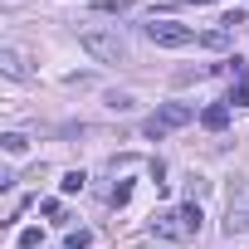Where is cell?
Instances as JSON below:
<instances>
[{
    "label": "cell",
    "mask_w": 249,
    "mask_h": 249,
    "mask_svg": "<svg viewBox=\"0 0 249 249\" xmlns=\"http://www.w3.org/2000/svg\"><path fill=\"white\" fill-rule=\"evenodd\" d=\"M39 239H44V230H39V225L20 230V249H39Z\"/></svg>",
    "instance_id": "14"
},
{
    "label": "cell",
    "mask_w": 249,
    "mask_h": 249,
    "mask_svg": "<svg viewBox=\"0 0 249 249\" xmlns=\"http://www.w3.org/2000/svg\"><path fill=\"white\" fill-rule=\"evenodd\" d=\"M107 107H112V112H127V107H132V98H127V93H112V98H107Z\"/></svg>",
    "instance_id": "17"
},
{
    "label": "cell",
    "mask_w": 249,
    "mask_h": 249,
    "mask_svg": "<svg viewBox=\"0 0 249 249\" xmlns=\"http://www.w3.org/2000/svg\"><path fill=\"white\" fill-rule=\"evenodd\" d=\"M78 44L98 59V64H127V39L107 25H83L78 30Z\"/></svg>",
    "instance_id": "1"
},
{
    "label": "cell",
    "mask_w": 249,
    "mask_h": 249,
    "mask_svg": "<svg viewBox=\"0 0 249 249\" xmlns=\"http://www.w3.org/2000/svg\"><path fill=\"white\" fill-rule=\"evenodd\" d=\"M205 191H210V181H200V176H191V181H186V200H200Z\"/></svg>",
    "instance_id": "16"
},
{
    "label": "cell",
    "mask_w": 249,
    "mask_h": 249,
    "mask_svg": "<svg viewBox=\"0 0 249 249\" xmlns=\"http://www.w3.org/2000/svg\"><path fill=\"white\" fill-rule=\"evenodd\" d=\"M127 200H132V186H127V181H117V186L107 191V205H127Z\"/></svg>",
    "instance_id": "13"
},
{
    "label": "cell",
    "mask_w": 249,
    "mask_h": 249,
    "mask_svg": "<svg viewBox=\"0 0 249 249\" xmlns=\"http://www.w3.org/2000/svg\"><path fill=\"white\" fill-rule=\"evenodd\" d=\"M166 10H176V5H215V0H161Z\"/></svg>",
    "instance_id": "18"
},
{
    "label": "cell",
    "mask_w": 249,
    "mask_h": 249,
    "mask_svg": "<svg viewBox=\"0 0 249 249\" xmlns=\"http://www.w3.org/2000/svg\"><path fill=\"white\" fill-rule=\"evenodd\" d=\"M200 44L205 49H230V30H210V35H200Z\"/></svg>",
    "instance_id": "12"
},
{
    "label": "cell",
    "mask_w": 249,
    "mask_h": 249,
    "mask_svg": "<svg viewBox=\"0 0 249 249\" xmlns=\"http://www.w3.org/2000/svg\"><path fill=\"white\" fill-rule=\"evenodd\" d=\"M244 230H249V176L234 181L230 205H225V234H244Z\"/></svg>",
    "instance_id": "4"
},
{
    "label": "cell",
    "mask_w": 249,
    "mask_h": 249,
    "mask_svg": "<svg viewBox=\"0 0 249 249\" xmlns=\"http://www.w3.org/2000/svg\"><path fill=\"white\" fill-rule=\"evenodd\" d=\"M147 30V39L152 44H161V49H186V44H200V35L191 30V25H176V20H152V25H142Z\"/></svg>",
    "instance_id": "3"
},
{
    "label": "cell",
    "mask_w": 249,
    "mask_h": 249,
    "mask_svg": "<svg viewBox=\"0 0 249 249\" xmlns=\"http://www.w3.org/2000/svg\"><path fill=\"white\" fill-rule=\"evenodd\" d=\"M0 69H5L10 78H25V73H30V69H25V59H20L15 49H0Z\"/></svg>",
    "instance_id": "7"
},
{
    "label": "cell",
    "mask_w": 249,
    "mask_h": 249,
    "mask_svg": "<svg viewBox=\"0 0 249 249\" xmlns=\"http://www.w3.org/2000/svg\"><path fill=\"white\" fill-rule=\"evenodd\" d=\"M181 220H186V234H200V220H205L200 215V200H186L181 205Z\"/></svg>",
    "instance_id": "9"
},
{
    "label": "cell",
    "mask_w": 249,
    "mask_h": 249,
    "mask_svg": "<svg viewBox=\"0 0 249 249\" xmlns=\"http://www.w3.org/2000/svg\"><path fill=\"white\" fill-rule=\"evenodd\" d=\"M200 127H210V132H225V127H230V103H210V107L200 112Z\"/></svg>",
    "instance_id": "6"
},
{
    "label": "cell",
    "mask_w": 249,
    "mask_h": 249,
    "mask_svg": "<svg viewBox=\"0 0 249 249\" xmlns=\"http://www.w3.org/2000/svg\"><path fill=\"white\" fill-rule=\"evenodd\" d=\"M93 10H98V15H117V20H122V15H132V0H93Z\"/></svg>",
    "instance_id": "8"
},
{
    "label": "cell",
    "mask_w": 249,
    "mask_h": 249,
    "mask_svg": "<svg viewBox=\"0 0 249 249\" xmlns=\"http://www.w3.org/2000/svg\"><path fill=\"white\" fill-rule=\"evenodd\" d=\"M0 147H5L10 157H20V152L30 147V137H20V132H5V137H0Z\"/></svg>",
    "instance_id": "11"
},
{
    "label": "cell",
    "mask_w": 249,
    "mask_h": 249,
    "mask_svg": "<svg viewBox=\"0 0 249 249\" xmlns=\"http://www.w3.org/2000/svg\"><path fill=\"white\" fill-rule=\"evenodd\" d=\"M83 186H88V176H83V171H64V181H59V191H64V196H78Z\"/></svg>",
    "instance_id": "10"
},
{
    "label": "cell",
    "mask_w": 249,
    "mask_h": 249,
    "mask_svg": "<svg viewBox=\"0 0 249 249\" xmlns=\"http://www.w3.org/2000/svg\"><path fill=\"white\" fill-rule=\"evenodd\" d=\"M196 117V107H186V103H166V107H157L147 122H142V137H152V142H161V137H171L176 127H186V122Z\"/></svg>",
    "instance_id": "2"
},
{
    "label": "cell",
    "mask_w": 249,
    "mask_h": 249,
    "mask_svg": "<svg viewBox=\"0 0 249 249\" xmlns=\"http://www.w3.org/2000/svg\"><path fill=\"white\" fill-rule=\"evenodd\" d=\"M88 244H93L88 230H69V239H64V249H88Z\"/></svg>",
    "instance_id": "15"
},
{
    "label": "cell",
    "mask_w": 249,
    "mask_h": 249,
    "mask_svg": "<svg viewBox=\"0 0 249 249\" xmlns=\"http://www.w3.org/2000/svg\"><path fill=\"white\" fill-rule=\"evenodd\" d=\"M152 234H157V239H191L181 210H157V215H152Z\"/></svg>",
    "instance_id": "5"
}]
</instances>
